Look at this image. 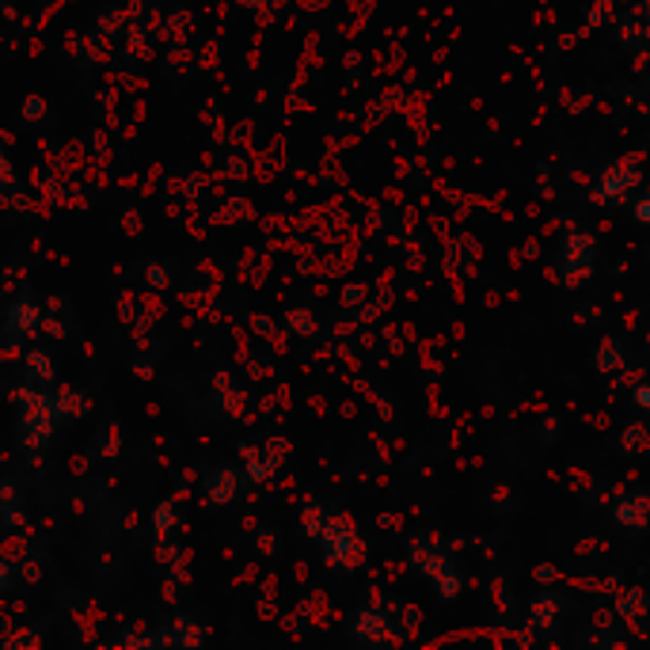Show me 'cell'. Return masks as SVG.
Returning a JSON list of instances; mask_svg holds the SVG:
<instances>
[{
  "label": "cell",
  "mask_w": 650,
  "mask_h": 650,
  "mask_svg": "<svg viewBox=\"0 0 650 650\" xmlns=\"http://www.w3.org/2000/svg\"><path fill=\"white\" fill-rule=\"evenodd\" d=\"M38 323V308L35 305H15L12 308V331H23V328H35Z\"/></svg>",
  "instance_id": "6da1fadb"
},
{
  "label": "cell",
  "mask_w": 650,
  "mask_h": 650,
  "mask_svg": "<svg viewBox=\"0 0 650 650\" xmlns=\"http://www.w3.org/2000/svg\"><path fill=\"white\" fill-rule=\"evenodd\" d=\"M23 114H27V119H42V114H46L42 99H38V96H30L27 103H23Z\"/></svg>",
  "instance_id": "7a4b0ae2"
},
{
  "label": "cell",
  "mask_w": 650,
  "mask_h": 650,
  "mask_svg": "<svg viewBox=\"0 0 650 650\" xmlns=\"http://www.w3.org/2000/svg\"><path fill=\"white\" fill-rule=\"evenodd\" d=\"M149 282H152V285H164V282H168L164 270H160V267H149Z\"/></svg>",
  "instance_id": "3957f363"
},
{
  "label": "cell",
  "mask_w": 650,
  "mask_h": 650,
  "mask_svg": "<svg viewBox=\"0 0 650 650\" xmlns=\"http://www.w3.org/2000/svg\"><path fill=\"white\" fill-rule=\"evenodd\" d=\"M168 522H172V510H157V525H160V529H164Z\"/></svg>",
  "instance_id": "277c9868"
},
{
  "label": "cell",
  "mask_w": 650,
  "mask_h": 650,
  "mask_svg": "<svg viewBox=\"0 0 650 650\" xmlns=\"http://www.w3.org/2000/svg\"><path fill=\"white\" fill-rule=\"evenodd\" d=\"M4 586H8V567L0 563V590H4Z\"/></svg>",
  "instance_id": "5b68a950"
}]
</instances>
